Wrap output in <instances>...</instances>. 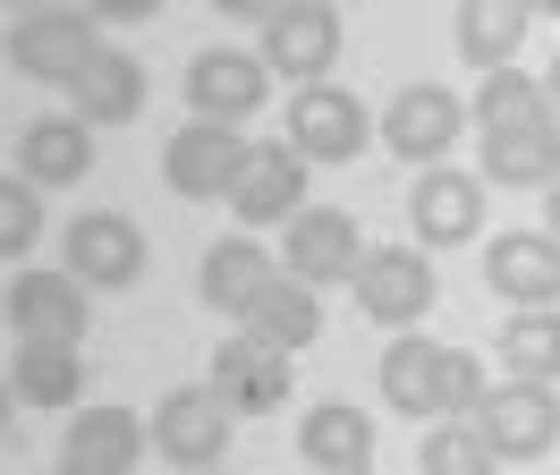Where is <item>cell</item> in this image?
Listing matches in <instances>:
<instances>
[{
  "mask_svg": "<svg viewBox=\"0 0 560 475\" xmlns=\"http://www.w3.org/2000/svg\"><path fill=\"white\" fill-rule=\"evenodd\" d=\"M103 51V18L94 9H26L9 26V68L35 85H77V68Z\"/></svg>",
  "mask_w": 560,
  "mask_h": 475,
  "instance_id": "obj_1",
  "label": "cell"
},
{
  "mask_svg": "<svg viewBox=\"0 0 560 475\" xmlns=\"http://www.w3.org/2000/svg\"><path fill=\"white\" fill-rule=\"evenodd\" d=\"M264 77H298V85H323L331 60H340V9L331 0H272L264 9Z\"/></svg>",
  "mask_w": 560,
  "mask_h": 475,
  "instance_id": "obj_2",
  "label": "cell"
},
{
  "mask_svg": "<svg viewBox=\"0 0 560 475\" xmlns=\"http://www.w3.org/2000/svg\"><path fill=\"white\" fill-rule=\"evenodd\" d=\"M374 144V119H365V102L349 94V85H298L289 94V153L315 170V162H357Z\"/></svg>",
  "mask_w": 560,
  "mask_h": 475,
  "instance_id": "obj_3",
  "label": "cell"
},
{
  "mask_svg": "<svg viewBox=\"0 0 560 475\" xmlns=\"http://www.w3.org/2000/svg\"><path fill=\"white\" fill-rule=\"evenodd\" d=\"M349 289L383 332H417L424 314H433V298H442V280H433V264H424L417 246H365Z\"/></svg>",
  "mask_w": 560,
  "mask_h": 475,
  "instance_id": "obj_4",
  "label": "cell"
},
{
  "mask_svg": "<svg viewBox=\"0 0 560 475\" xmlns=\"http://www.w3.org/2000/svg\"><path fill=\"white\" fill-rule=\"evenodd\" d=\"M467 425L485 433L492 459H552L560 450V391H544V382H501V391H485V407H476Z\"/></svg>",
  "mask_w": 560,
  "mask_h": 475,
  "instance_id": "obj_5",
  "label": "cell"
},
{
  "mask_svg": "<svg viewBox=\"0 0 560 475\" xmlns=\"http://www.w3.org/2000/svg\"><path fill=\"white\" fill-rule=\"evenodd\" d=\"M246 162H255V144H246L238 128H212V119H187V128L162 144V178H171L178 196H196V204H230V187L246 178Z\"/></svg>",
  "mask_w": 560,
  "mask_h": 475,
  "instance_id": "obj_6",
  "label": "cell"
},
{
  "mask_svg": "<svg viewBox=\"0 0 560 475\" xmlns=\"http://www.w3.org/2000/svg\"><path fill=\"white\" fill-rule=\"evenodd\" d=\"M280 264H289V280H298V289H323V280H357V264H365L357 212H340V204H306V212L280 230Z\"/></svg>",
  "mask_w": 560,
  "mask_h": 475,
  "instance_id": "obj_7",
  "label": "cell"
},
{
  "mask_svg": "<svg viewBox=\"0 0 560 475\" xmlns=\"http://www.w3.org/2000/svg\"><path fill=\"white\" fill-rule=\"evenodd\" d=\"M458 128H467V102L451 94V85H399L383 111V144L399 153L408 170H442V153L458 144Z\"/></svg>",
  "mask_w": 560,
  "mask_h": 475,
  "instance_id": "obj_8",
  "label": "cell"
},
{
  "mask_svg": "<svg viewBox=\"0 0 560 475\" xmlns=\"http://www.w3.org/2000/svg\"><path fill=\"white\" fill-rule=\"evenodd\" d=\"M77 289H137L144 280V230L128 212H77L69 221V264Z\"/></svg>",
  "mask_w": 560,
  "mask_h": 475,
  "instance_id": "obj_9",
  "label": "cell"
},
{
  "mask_svg": "<svg viewBox=\"0 0 560 475\" xmlns=\"http://www.w3.org/2000/svg\"><path fill=\"white\" fill-rule=\"evenodd\" d=\"M289 382H298V366L280 357V348H264L255 332H238V339H221L212 348V399L230 407V416H272L280 399H289Z\"/></svg>",
  "mask_w": 560,
  "mask_h": 475,
  "instance_id": "obj_10",
  "label": "cell"
},
{
  "mask_svg": "<svg viewBox=\"0 0 560 475\" xmlns=\"http://www.w3.org/2000/svg\"><path fill=\"white\" fill-rule=\"evenodd\" d=\"M230 433H238V416L212 399V391H171V399L153 407V450H162L171 467H187V475H212V467H221Z\"/></svg>",
  "mask_w": 560,
  "mask_h": 475,
  "instance_id": "obj_11",
  "label": "cell"
},
{
  "mask_svg": "<svg viewBox=\"0 0 560 475\" xmlns=\"http://www.w3.org/2000/svg\"><path fill=\"white\" fill-rule=\"evenodd\" d=\"M485 289L510 298V314L560 305V238L552 230H510L485 246Z\"/></svg>",
  "mask_w": 560,
  "mask_h": 475,
  "instance_id": "obj_12",
  "label": "cell"
},
{
  "mask_svg": "<svg viewBox=\"0 0 560 475\" xmlns=\"http://www.w3.org/2000/svg\"><path fill=\"white\" fill-rule=\"evenodd\" d=\"M187 102H196V119H212V128H238L246 111L272 102V77H264L255 51H205V60L187 68Z\"/></svg>",
  "mask_w": 560,
  "mask_h": 475,
  "instance_id": "obj_13",
  "label": "cell"
},
{
  "mask_svg": "<svg viewBox=\"0 0 560 475\" xmlns=\"http://www.w3.org/2000/svg\"><path fill=\"white\" fill-rule=\"evenodd\" d=\"M9 323H18V339L77 348L85 323H94V305H85V289H77L69 271H26V280H9Z\"/></svg>",
  "mask_w": 560,
  "mask_h": 475,
  "instance_id": "obj_14",
  "label": "cell"
},
{
  "mask_svg": "<svg viewBox=\"0 0 560 475\" xmlns=\"http://www.w3.org/2000/svg\"><path fill=\"white\" fill-rule=\"evenodd\" d=\"M408 221H417L424 246H467V238L485 230V178H467V170H424L417 196H408Z\"/></svg>",
  "mask_w": 560,
  "mask_h": 475,
  "instance_id": "obj_15",
  "label": "cell"
},
{
  "mask_svg": "<svg viewBox=\"0 0 560 475\" xmlns=\"http://www.w3.org/2000/svg\"><path fill=\"white\" fill-rule=\"evenodd\" d=\"M196 289H205L212 314H238V323H246V314H255V305L280 289V264L238 230V238H221V246L205 255V280H196Z\"/></svg>",
  "mask_w": 560,
  "mask_h": 475,
  "instance_id": "obj_16",
  "label": "cell"
},
{
  "mask_svg": "<svg viewBox=\"0 0 560 475\" xmlns=\"http://www.w3.org/2000/svg\"><path fill=\"white\" fill-rule=\"evenodd\" d=\"M230 212H238L246 230H272L280 212L298 221V212H306V162H298L289 144H255V162H246V178L230 187Z\"/></svg>",
  "mask_w": 560,
  "mask_h": 475,
  "instance_id": "obj_17",
  "label": "cell"
},
{
  "mask_svg": "<svg viewBox=\"0 0 560 475\" xmlns=\"http://www.w3.org/2000/svg\"><path fill=\"white\" fill-rule=\"evenodd\" d=\"M137 459H144V425H137V407H77V416H69V450H60V467L128 475Z\"/></svg>",
  "mask_w": 560,
  "mask_h": 475,
  "instance_id": "obj_18",
  "label": "cell"
},
{
  "mask_svg": "<svg viewBox=\"0 0 560 475\" xmlns=\"http://www.w3.org/2000/svg\"><path fill=\"white\" fill-rule=\"evenodd\" d=\"M298 450H306V467L323 475H365L374 467V416L349 399H323L306 425H298Z\"/></svg>",
  "mask_w": 560,
  "mask_h": 475,
  "instance_id": "obj_19",
  "label": "cell"
},
{
  "mask_svg": "<svg viewBox=\"0 0 560 475\" xmlns=\"http://www.w3.org/2000/svg\"><path fill=\"white\" fill-rule=\"evenodd\" d=\"M85 170H94V128L77 111L69 119H35V128L18 136V178L26 187H77Z\"/></svg>",
  "mask_w": 560,
  "mask_h": 475,
  "instance_id": "obj_20",
  "label": "cell"
},
{
  "mask_svg": "<svg viewBox=\"0 0 560 475\" xmlns=\"http://www.w3.org/2000/svg\"><path fill=\"white\" fill-rule=\"evenodd\" d=\"M69 94H77V119H85V128H119V119H137V111H144V68L103 43L94 60L77 68Z\"/></svg>",
  "mask_w": 560,
  "mask_h": 475,
  "instance_id": "obj_21",
  "label": "cell"
},
{
  "mask_svg": "<svg viewBox=\"0 0 560 475\" xmlns=\"http://www.w3.org/2000/svg\"><path fill=\"white\" fill-rule=\"evenodd\" d=\"M526 26H535V9H526V0H458V60L492 77V68L518 60Z\"/></svg>",
  "mask_w": 560,
  "mask_h": 475,
  "instance_id": "obj_22",
  "label": "cell"
},
{
  "mask_svg": "<svg viewBox=\"0 0 560 475\" xmlns=\"http://www.w3.org/2000/svg\"><path fill=\"white\" fill-rule=\"evenodd\" d=\"M9 391L26 407H77V391H85V357L77 348H60V339H26L18 357H9Z\"/></svg>",
  "mask_w": 560,
  "mask_h": 475,
  "instance_id": "obj_23",
  "label": "cell"
},
{
  "mask_svg": "<svg viewBox=\"0 0 560 475\" xmlns=\"http://www.w3.org/2000/svg\"><path fill=\"white\" fill-rule=\"evenodd\" d=\"M383 399L399 416H442V348L417 332H399L383 348Z\"/></svg>",
  "mask_w": 560,
  "mask_h": 475,
  "instance_id": "obj_24",
  "label": "cell"
},
{
  "mask_svg": "<svg viewBox=\"0 0 560 475\" xmlns=\"http://www.w3.org/2000/svg\"><path fill=\"white\" fill-rule=\"evenodd\" d=\"M492 357L510 366V382H560V305H535V314H510L501 339H492Z\"/></svg>",
  "mask_w": 560,
  "mask_h": 475,
  "instance_id": "obj_25",
  "label": "cell"
},
{
  "mask_svg": "<svg viewBox=\"0 0 560 475\" xmlns=\"http://www.w3.org/2000/svg\"><path fill=\"white\" fill-rule=\"evenodd\" d=\"M485 178L492 187H560V128L485 136Z\"/></svg>",
  "mask_w": 560,
  "mask_h": 475,
  "instance_id": "obj_26",
  "label": "cell"
},
{
  "mask_svg": "<svg viewBox=\"0 0 560 475\" xmlns=\"http://www.w3.org/2000/svg\"><path fill=\"white\" fill-rule=\"evenodd\" d=\"M476 128H485V136H510V128H552V94H544V77L492 68L485 85H476Z\"/></svg>",
  "mask_w": 560,
  "mask_h": 475,
  "instance_id": "obj_27",
  "label": "cell"
},
{
  "mask_svg": "<svg viewBox=\"0 0 560 475\" xmlns=\"http://www.w3.org/2000/svg\"><path fill=\"white\" fill-rule=\"evenodd\" d=\"M246 332L264 339V348H280V357H298V348H306V339L323 332V305H315V289H298V280H280L272 298H264L255 314H246Z\"/></svg>",
  "mask_w": 560,
  "mask_h": 475,
  "instance_id": "obj_28",
  "label": "cell"
},
{
  "mask_svg": "<svg viewBox=\"0 0 560 475\" xmlns=\"http://www.w3.org/2000/svg\"><path fill=\"white\" fill-rule=\"evenodd\" d=\"M417 459H424V475H492V467H501V459L485 450V433H476L467 416H442V425L424 433Z\"/></svg>",
  "mask_w": 560,
  "mask_h": 475,
  "instance_id": "obj_29",
  "label": "cell"
},
{
  "mask_svg": "<svg viewBox=\"0 0 560 475\" xmlns=\"http://www.w3.org/2000/svg\"><path fill=\"white\" fill-rule=\"evenodd\" d=\"M35 238H43V187L0 178V255H26Z\"/></svg>",
  "mask_w": 560,
  "mask_h": 475,
  "instance_id": "obj_30",
  "label": "cell"
},
{
  "mask_svg": "<svg viewBox=\"0 0 560 475\" xmlns=\"http://www.w3.org/2000/svg\"><path fill=\"white\" fill-rule=\"evenodd\" d=\"M485 407V366L467 348H442V416H476Z\"/></svg>",
  "mask_w": 560,
  "mask_h": 475,
  "instance_id": "obj_31",
  "label": "cell"
},
{
  "mask_svg": "<svg viewBox=\"0 0 560 475\" xmlns=\"http://www.w3.org/2000/svg\"><path fill=\"white\" fill-rule=\"evenodd\" d=\"M94 18H153V0H85Z\"/></svg>",
  "mask_w": 560,
  "mask_h": 475,
  "instance_id": "obj_32",
  "label": "cell"
},
{
  "mask_svg": "<svg viewBox=\"0 0 560 475\" xmlns=\"http://www.w3.org/2000/svg\"><path fill=\"white\" fill-rule=\"evenodd\" d=\"M544 94H552V111H560V60H552V85H544Z\"/></svg>",
  "mask_w": 560,
  "mask_h": 475,
  "instance_id": "obj_33",
  "label": "cell"
},
{
  "mask_svg": "<svg viewBox=\"0 0 560 475\" xmlns=\"http://www.w3.org/2000/svg\"><path fill=\"white\" fill-rule=\"evenodd\" d=\"M552 238H560V187H552Z\"/></svg>",
  "mask_w": 560,
  "mask_h": 475,
  "instance_id": "obj_34",
  "label": "cell"
},
{
  "mask_svg": "<svg viewBox=\"0 0 560 475\" xmlns=\"http://www.w3.org/2000/svg\"><path fill=\"white\" fill-rule=\"evenodd\" d=\"M0 425H9V391H0Z\"/></svg>",
  "mask_w": 560,
  "mask_h": 475,
  "instance_id": "obj_35",
  "label": "cell"
},
{
  "mask_svg": "<svg viewBox=\"0 0 560 475\" xmlns=\"http://www.w3.org/2000/svg\"><path fill=\"white\" fill-rule=\"evenodd\" d=\"M60 475H85V467H60Z\"/></svg>",
  "mask_w": 560,
  "mask_h": 475,
  "instance_id": "obj_36",
  "label": "cell"
},
{
  "mask_svg": "<svg viewBox=\"0 0 560 475\" xmlns=\"http://www.w3.org/2000/svg\"><path fill=\"white\" fill-rule=\"evenodd\" d=\"M212 475H230V467H212Z\"/></svg>",
  "mask_w": 560,
  "mask_h": 475,
  "instance_id": "obj_37",
  "label": "cell"
},
{
  "mask_svg": "<svg viewBox=\"0 0 560 475\" xmlns=\"http://www.w3.org/2000/svg\"><path fill=\"white\" fill-rule=\"evenodd\" d=\"M365 475H374V467H365Z\"/></svg>",
  "mask_w": 560,
  "mask_h": 475,
  "instance_id": "obj_38",
  "label": "cell"
}]
</instances>
